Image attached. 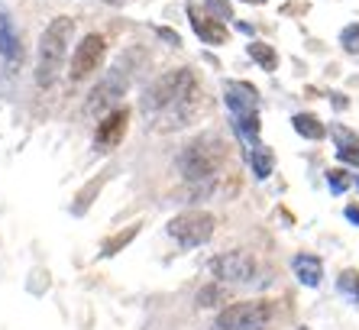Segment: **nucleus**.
<instances>
[{"mask_svg": "<svg viewBox=\"0 0 359 330\" xmlns=\"http://www.w3.org/2000/svg\"><path fill=\"white\" fill-rule=\"evenodd\" d=\"M72 36H75V20L72 17H55L42 29L39 49H36V84L39 88H52V84L59 81V72L68 55V46H72Z\"/></svg>", "mask_w": 359, "mask_h": 330, "instance_id": "obj_1", "label": "nucleus"}, {"mask_svg": "<svg viewBox=\"0 0 359 330\" xmlns=\"http://www.w3.org/2000/svg\"><path fill=\"white\" fill-rule=\"evenodd\" d=\"M198 91V81H194V72L191 68H172V72H162L156 81L142 91V100L140 107L142 114L149 117H159L165 114L168 107H175V104H182L188 94Z\"/></svg>", "mask_w": 359, "mask_h": 330, "instance_id": "obj_2", "label": "nucleus"}, {"mask_svg": "<svg viewBox=\"0 0 359 330\" xmlns=\"http://www.w3.org/2000/svg\"><path fill=\"white\" fill-rule=\"evenodd\" d=\"M217 162H220V140L217 136L191 140L188 146H182V152L175 156V169L188 185L210 182L214 172H217Z\"/></svg>", "mask_w": 359, "mask_h": 330, "instance_id": "obj_3", "label": "nucleus"}, {"mask_svg": "<svg viewBox=\"0 0 359 330\" xmlns=\"http://www.w3.org/2000/svg\"><path fill=\"white\" fill-rule=\"evenodd\" d=\"M214 227H217V220L210 211H184V214L168 220L165 230L182 249H198L214 237Z\"/></svg>", "mask_w": 359, "mask_h": 330, "instance_id": "obj_4", "label": "nucleus"}, {"mask_svg": "<svg viewBox=\"0 0 359 330\" xmlns=\"http://www.w3.org/2000/svg\"><path fill=\"white\" fill-rule=\"evenodd\" d=\"M269 317H272L269 301H240L224 308L208 330H266Z\"/></svg>", "mask_w": 359, "mask_h": 330, "instance_id": "obj_5", "label": "nucleus"}, {"mask_svg": "<svg viewBox=\"0 0 359 330\" xmlns=\"http://www.w3.org/2000/svg\"><path fill=\"white\" fill-rule=\"evenodd\" d=\"M126 91H130V78H126L123 68H114V72H107V74H104V78H100V81L91 88L84 110L100 120V117H107L110 110H117V104L126 98Z\"/></svg>", "mask_w": 359, "mask_h": 330, "instance_id": "obj_6", "label": "nucleus"}, {"mask_svg": "<svg viewBox=\"0 0 359 330\" xmlns=\"http://www.w3.org/2000/svg\"><path fill=\"white\" fill-rule=\"evenodd\" d=\"M210 275L217 282H226V285H250L256 279V259L243 249H226L220 256H214L208 263Z\"/></svg>", "mask_w": 359, "mask_h": 330, "instance_id": "obj_7", "label": "nucleus"}, {"mask_svg": "<svg viewBox=\"0 0 359 330\" xmlns=\"http://www.w3.org/2000/svg\"><path fill=\"white\" fill-rule=\"evenodd\" d=\"M104 55H107V39H104L100 33H88L75 46L68 78H72V81H84V78H91V74L104 65Z\"/></svg>", "mask_w": 359, "mask_h": 330, "instance_id": "obj_8", "label": "nucleus"}, {"mask_svg": "<svg viewBox=\"0 0 359 330\" xmlns=\"http://www.w3.org/2000/svg\"><path fill=\"white\" fill-rule=\"evenodd\" d=\"M224 104L230 107L233 120H252V117H259V91H256L250 81H226Z\"/></svg>", "mask_w": 359, "mask_h": 330, "instance_id": "obj_9", "label": "nucleus"}, {"mask_svg": "<svg viewBox=\"0 0 359 330\" xmlns=\"http://www.w3.org/2000/svg\"><path fill=\"white\" fill-rule=\"evenodd\" d=\"M126 126H130V110L126 107H117V110H110L107 117H100L97 130H94V149H97V152L117 149L120 140H123Z\"/></svg>", "mask_w": 359, "mask_h": 330, "instance_id": "obj_10", "label": "nucleus"}, {"mask_svg": "<svg viewBox=\"0 0 359 330\" xmlns=\"http://www.w3.org/2000/svg\"><path fill=\"white\" fill-rule=\"evenodd\" d=\"M188 20H191V29L201 42H208V46H224L226 42V26L220 20H214L210 13L198 10L194 4H188Z\"/></svg>", "mask_w": 359, "mask_h": 330, "instance_id": "obj_11", "label": "nucleus"}, {"mask_svg": "<svg viewBox=\"0 0 359 330\" xmlns=\"http://www.w3.org/2000/svg\"><path fill=\"white\" fill-rule=\"evenodd\" d=\"M292 272L304 289H320V282H324V263H320L314 253H298V256H292Z\"/></svg>", "mask_w": 359, "mask_h": 330, "instance_id": "obj_12", "label": "nucleus"}, {"mask_svg": "<svg viewBox=\"0 0 359 330\" xmlns=\"http://www.w3.org/2000/svg\"><path fill=\"white\" fill-rule=\"evenodd\" d=\"M0 58L7 62V68H20L23 62V46H20V36L10 17H0Z\"/></svg>", "mask_w": 359, "mask_h": 330, "instance_id": "obj_13", "label": "nucleus"}, {"mask_svg": "<svg viewBox=\"0 0 359 330\" xmlns=\"http://www.w3.org/2000/svg\"><path fill=\"white\" fill-rule=\"evenodd\" d=\"M334 143H337V159L343 165H359V136L346 126H334Z\"/></svg>", "mask_w": 359, "mask_h": 330, "instance_id": "obj_14", "label": "nucleus"}, {"mask_svg": "<svg viewBox=\"0 0 359 330\" xmlns=\"http://www.w3.org/2000/svg\"><path fill=\"white\" fill-rule=\"evenodd\" d=\"M107 178H110V172H97V175H94L91 182H88L81 191H78L75 204H72V214H84V211L94 204V198L100 194V188H104V182H107Z\"/></svg>", "mask_w": 359, "mask_h": 330, "instance_id": "obj_15", "label": "nucleus"}, {"mask_svg": "<svg viewBox=\"0 0 359 330\" xmlns=\"http://www.w3.org/2000/svg\"><path fill=\"white\" fill-rule=\"evenodd\" d=\"M292 130L298 133V136H304V140H314V143L327 136L324 124H320L314 114H294V117H292Z\"/></svg>", "mask_w": 359, "mask_h": 330, "instance_id": "obj_16", "label": "nucleus"}, {"mask_svg": "<svg viewBox=\"0 0 359 330\" xmlns=\"http://www.w3.org/2000/svg\"><path fill=\"white\" fill-rule=\"evenodd\" d=\"M246 52H250V58L262 68V72H276V68H278V52L272 49V46H266V42L252 39L250 46H246Z\"/></svg>", "mask_w": 359, "mask_h": 330, "instance_id": "obj_17", "label": "nucleus"}, {"mask_svg": "<svg viewBox=\"0 0 359 330\" xmlns=\"http://www.w3.org/2000/svg\"><path fill=\"white\" fill-rule=\"evenodd\" d=\"M246 159H250V165H252V172H256V178H269V175L276 172V156H272L266 146H250Z\"/></svg>", "mask_w": 359, "mask_h": 330, "instance_id": "obj_18", "label": "nucleus"}, {"mask_svg": "<svg viewBox=\"0 0 359 330\" xmlns=\"http://www.w3.org/2000/svg\"><path fill=\"white\" fill-rule=\"evenodd\" d=\"M140 227H142V223H130V227H123L120 233H114V237H110L107 243L100 246V256H117L120 249L130 246V239H133L136 233H140Z\"/></svg>", "mask_w": 359, "mask_h": 330, "instance_id": "obj_19", "label": "nucleus"}, {"mask_svg": "<svg viewBox=\"0 0 359 330\" xmlns=\"http://www.w3.org/2000/svg\"><path fill=\"white\" fill-rule=\"evenodd\" d=\"M337 291H340L343 298H350L353 305H359V272L356 269L340 272V279H337Z\"/></svg>", "mask_w": 359, "mask_h": 330, "instance_id": "obj_20", "label": "nucleus"}, {"mask_svg": "<svg viewBox=\"0 0 359 330\" xmlns=\"http://www.w3.org/2000/svg\"><path fill=\"white\" fill-rule=\"evenodd\" d=\"M327 185H330L334 194H343V191H350L353 185H356V178H353L346 169H330V172H327Z\"/></svg>", "mask_w": 359, "mask_h": 330, "instance_id": "obj_21", "label": "nucleus"}, {"mask_svg": "<svg viewBox=\"0 0 359 330\" xmlns=\"http://www.w3.org/2000/svg\"><path fill=\"white\" fill-rule=\"evenodd\" d=\"M204 13H210V17L220 20V23L233 20V7H230L226 0H204Z\"/></svg>", "mask_w": 359, "mask_h": 330, "instance_id": "obj_22", "label": "nucleus"}, {"mask_svg": "<svg viewBox=\"0 0 359 330\" xmlns=\"http://www.w3.org/2000/svg\"><path fill=\"white\" fill-rule=\"evenodd\" d=\"M340 46L350 52V55H359V23L343 26L340 29Z\"/></svg>", "mask_w": 359, "mask_h": 330, "instance_id": "obj_23", "label": "nucleus"}, {"mask_svg": "<svg viewBox=\"0 0 359 330\" xmlns=\"http://www.w3.org/2000/svg\"><path fill=\"white\" fill-rule=\"evenodd\" d=\"M220 298H224V295H220V289L210 282V285H204V289L198 291V308H214Z\"/></svg>", "mask_w": 359, "mask_h": 330, "instance_id": "obj_24", "label": "nucleus"}, {"mask_svg": "<svg viewBox=\"0 0 359 330\" xmlns=\"http://www.w3.org/2000/svg\"><path fill=\"white\" fill-rule=\"evenodd\" d=\"M156 33H159L162 39L168 42V46H182V39H178V33H172V29H165V26H156Z\"/></svg>", "mask_w": 359, "mask_h": 330, "instance_id": "obj_25", "label": "nucleus"}, {"mask_svg": "<svg viewBox=\"0 0 359 330\" xmlns=\"http://www.w3.org/2000/svg\"><path fill=\"white\" fill-rule=\"evenodd\" d=\"M343 217L353 223V227H359V204H346V211H343Z\"/></svg>", "mask_w": 359, "mask_h": 330, "instance_id": "obj_26", "label": "nucleus"}, {"mask_svg": "<svg viewBox=\"0 0 359 330\" xmlns=\"http://www.w3.org/2000/svg\"><path fill=\"white\" fill-rule=\"evenodd\" d=\"M236 29H240V33H246V36H252V26L250 23H236Z\"/></svg>", "mask_w": 359, "mask_h": 330, "instance_id": "obj_27", "label": "nucleus"}, {"mask_svg": "<svg viewBox=\"0 0 359 330\" xmlns=\"http://www.w3.org/2000/svg\"><path fill=\"white\" fill-rule=\"evenodd\" d=\"M240 4H252V7H259V4H266V0H240Z\"/></svg>", "mask_w": 359, "mask_h": 330, "instance_id": "obj_28", "label": "nucleus"}, {"mask_svg": "<svg viewBox=\"0 0 359 330\" xmlns=\"http://www.w3.org/2000/svg\"><path fill=\"white\" fill-rule=\"evenodd\" d=\"M356 185H359V175H356Z\"/></svg>", "mask_w": 359, "mask_h": 330, "instance_id": "obj_29", "label": "nucleus"}]
</instances>
